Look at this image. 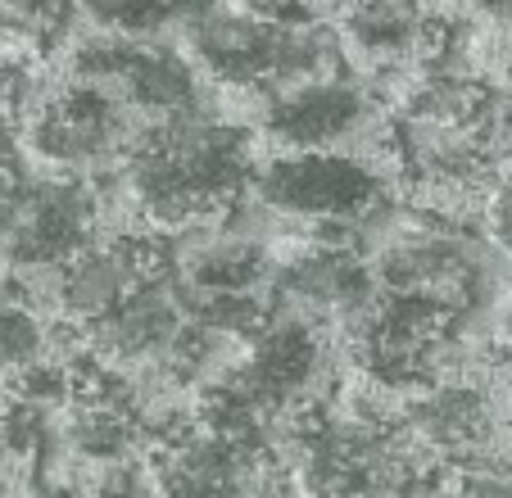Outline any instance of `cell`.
<instances>
[{"label": "cell", "mask_w": 512, "mask_h": 498, "mask_svg": "<svg viewBox=\"0 0 512 498\" xmlns=\"http://www.w3.org/2000/svg\"><path fill=\"white\" fill-rule=\"evenodd\" d=\"M372 118L363 91L345 77H304L295 87L272 91L263 109V127L286 150H345L358 127Z\"/></svg>", "instance_id": "7a4b0ae2"}, {"label": "cell", "mask_w": 512, "mask_h": 498, "mask_svg": "<svg viewBox=\"0 0 512 498\" xmlns=\"http://www.w3.org/2000/svg\"><path fill=\"white\" fill-rule=\"evenodd\" d=\"M259 200L295 222H363L386 204L381 177L345 150H286L259 168Z\"/></svg>", "instance_id": "6da1fadb"}, {"label": "cell", "mask_w": 512, "mask_h": 498, "mask_svg": "<svg viewBox=\"0 0 512 498\" xmlns=\"http://www.w3.org/2000/svg\"><path fill=\"white\" fill-rule=\"evenodd\" d=\"M494 345L512 354V290L494 304Z\"/></svg>", "instance_id": "277c9868"}, {"label": "cell", "mask_w": 512, "mask_h": 498, "mask_svg": "<svg viewBox=\"0 0 512 498\" xmlns=\"http://www.w3.org/2000/svg\"><path fill=\"white\" fill-rule=\"evenodd\" d=\"M41 354V326H37V317L28 313V308H19L10 299H0V367H23L28 358H37Z\"/></svg>", "instance_id": "3957f363"}]
</instances>
